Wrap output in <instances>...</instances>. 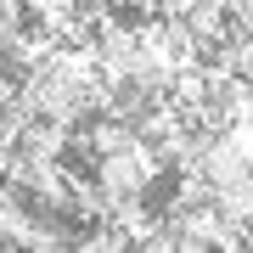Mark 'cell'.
Wrapping results in <instances>:
<instances>
[{"label":"cell","instance_id":"cell-1","mask_svg":"<svg viewBox=\"0 0 253 253\" xmlns=\"http://www.w3.org/2000/svg\"><path fill=\"white\" fill-rule=\"evenodd\" d=\"M96 90H101L96 56H84V51H56V56H45V62L28 73V84H23L11 101H17L28 118L73 124V118H84V113L96 107Z\"/></svg>","mask_w":253,"mask_h":253}]
</instances>
